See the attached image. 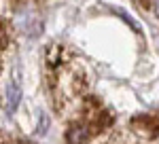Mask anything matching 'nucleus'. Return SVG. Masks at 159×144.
Returning a JSON list of instances; mask_svg holds the SVG:
<instances>
[{
  "label": "nucleus",
  "mask_w": 159,
  "mask_h": 144,
  "mask_svg": "<svg viewBox=\"0 0 159 144\" xmlns=\"http://www.w3.org/2000/svg\"><path fill=\"white\" fill-rule=\"evenodd\" d=\"M91 133H93V129L89 123H76L68 129V144H83Z\"/></svg>",
  "instance_id": "obj_1"
},
{
  "label": "nucleus",
  "mask_w": 159,
  "mask_h": 144,
  "mask_svg": "<svg viewBox=\"0 0 159 144\" xmlns=\"http://www.w3.org/2000/svg\"><path fill=\"white\" fill-rule=\"evenodd\" d=\"M19 100H21V87L17 83H11L7 87V112H13L19 106Z\"/></svg>",
  "instance_id": "obj_2"
},
{
  "label": "nucleus",
  "mask_w": 159,
  "mask_h": 144,
  "mask_svg": "<svg viewBox=\"0 0 159 144\" xmlns=\"http://www.w3.org/2000/svg\"><path fill=\"white\" fill-rule=\"evenodd\" d=\"M153 11H155V15L159 17V0H153Z\"/></svg>",
  "instance_id": "obj_3"
}]
</instances>
